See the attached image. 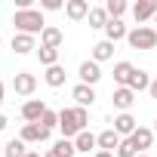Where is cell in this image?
Listing matches in <instances>:
<instances>
[{"label":"cell","instance_id":"obj_1","mask_svg":"<svg viewBox=\"0 0 157 157\" xmlns=\"http://www.w3.org/2000/svg\"><path fill=\"white\" fill-rule=\"evenodd\" d=\"M90 123V114L86 108H62L59 111V129H62V139H77Z\"/></svg>","mask_w":157,"mask_h":157},{"label":"cell","instance_id":"obj_2","mask_svg":"<svg viewBox=\"0 0 157 157\" xmlns=\"http://www.w3.org/2000/svg\"><path fill=\"white\" fill-rule=\"evenodd\" d=\"M13 25H16V34H31V37L34 34H43V28H46L40 10H16Z\"/></svg>","mask_w":157,"mask_h":157},{"label":"cell","instance_id":"obj_3","mask_svg":"<svg viewBox=\"0 0 157 157\" xmlns=\"http://www.w3.org/2000/svg\"><path fill=\"white\" fill-rule=\"evenodd\" d=\"M126 43H129L132 49H142V52H148V49H154V46H157V28L136 25V28L126 34Z\"/></svg>","mask_w":157,"mask_h":157},{"label":"cell","instance_id":"obj_4","mask_svg":"<svg viewBox=\"0 0 157 157\" xmlns=\"http://www.w3.org/2000/svg\"><path fill=\"white\" fill-rule=\"evenodd\" d=\"M77 77H80V83H86V86H96L99 80H102V68H99V62H80V68H77Z\"/></svg>","mask_w":157,"mask_h":157},{"label":"cell","instance_id":"obj_5","mask_svg":"<svg viewBox=\"0 0 157 157\" xmlns=\"http://www.w3.org/2000/svg\"><path fill=\"white\" fill-rule=\"evenodd\" d=\"M13 90H16V96H31V93L37 90V77L28 74V71H19V74L13 77Z\"/></svg>","mask_w":157,"mask_h":157},{"label":"cell","instance_id":"obj_6","mask_svg":"<svg viewBox=\"0 0 157 157\" xmlns=\"http://www.w3.org/2000/svg\"><path fill=\"white\" fill-rule=\"evenodd\" d=\"M111 102H114V108H117L120 114H129V108H132V102H136V93H132L129 86H117L114 96H111Z\"/></svg>","mask_w":157,"mask_h":157},{"label":"cell","instance_id":"obj_7","mask_svg":"<svg viewBox=\"0 0 157 157\" xmlns=\"http://www.w3.org/2000/svg\"><path fill=\"white\" fill-rule=\"evenodd\" d=\"M19 139H22L25 145H34V142H46V139H49V129H43L40 123H25V126H22V132H19Z\"/></svg>","mask_w":157,"mask_h":157},{"label":"cell","instance_id":"obj_8","mask_svg":"<svg viewBox=\"0 0 157 157\" xmlns=\"http://www.w3.org/2000/svg\"><path fill=\"white\" fill-rule=\"evenodd\" d=\"M43 114H46V105H43L40 99H28V102L22 105V117H25V123H40Z\"/></svg>","mask_w":157,"mask_h":157},{"label":"cell","instance_id":"obj_9","mask_svg":"<svg viewBox=\"0 0 157 157\" xmlns=\"http://www.w3.org/2000/svg\"><path fill=\"white\" fill-rule=\"evenodd\" d=\"M90 0H68L65 3V16L71 19V22H80V19H86L90 16Z\"/></svg>","mask_w":157,"mask_h":157},{"label":"cell","instance_id":"obj_10","mask_svg":"<svg viewBox=\"0 0 157 157\" xmlns=\"http://www.w3.org/2000/svg\"><path fill=\"white\" fill-rule=\"evenodd\" d=\"M136 129H139V123H136L132 114H117V117H114V132H117L120 139H129Z\"/></svg>","mask_w":157,"mask_h":157},{"label":"cell","instance_id":"obj_11","mask_svg":"<svg viewBox=\"0 0 157 157\" xmlns=\"http://www.w3.org/2000/svg\"><path fill=\"white\" fill-rule=\"evenodd\" d=\"M71 99L77 102V108H90V105L96 102V90L86 86V83H77V86L71 90Z\"/></svg>","mask_w":157,"mask_h":157},{"label":"cell","instance_id":"obj_12","mask_svg":"<svg viewBox=\"0 0 157 157\" xmlns=\"http://www.w3.org/2000/svg\"><path fill=\"white\" fill-rule=\"evenodd\" d=\"M62 43H65V34H62V28H56V25H46V28H43V34H40V46L59 49Z\"/></svg>","mask_w":157,"mask_h":157},{"label":"cell","instance_id":"obj_13","mask_svg":"<svg viewBox=\"0 0 157 157\" xmlns=\"http://www.w3.org/2000/svg\"><path fill=\"white\" fill-rule=\"evenodd\" d=\"M132 16H136L139 25L148 22V19H154V16H157V0H139V3L132 6Z\"/></svg>","mask_w":157,"mask_h":157},{"label":"cell","instance_id":"obj_14","mask_svg":"<svg viewBox=\"0 0 157 157\" xmlns=\"http://www.w3.org/2000/svg\"><path fill=\"white\" fill-rule=\"evenodd\" d=\"M129 139H132V145L139 148V154H145V151L151 148V142H154V129H148V126H139V129H136Z\"/></svg>","mask_w":157,"mask_h":157},{"label":"cell","instance_id":"obj_15","mask_svg":"<svg viewBox=\"0 0 157 157\" xmlns=\"http://www.w3.org/2000/svg\"><path fill=\"white\" fill-rule=\"evenodd\" d=\"M96 139H99V151H111V154H114V151L120 148V142H123V139H120L114 129H102Z\"/></svg>","mask_w":157,"mask_h":157},{"label":"cell","instance_id":"obj_16","mask_svg":"<svg viewBox=\"0 0 157 157\" xmlns=\"http://www.w3.org/2000/svg\"><path fill=\"white\" fill-rule=\"evenodd\" d=\"M126 25L120 22V19H111L108 25H105V40H111V43H117V40H126Z\"/></svg>","mask_w":157,"mask_h":157},{"label":"cell","instance_id":"obj_17","mask_svg":"<svg viewBox=\"0 0 157 157\" xmlns=\"http://www.w3.org/2000/svg\"><path fill=\"white\" fill-rule=\"evenodd\" d=\"M13 49H16V56H28L37 46H34V37L31 34H13Z\"/></svg>","mask_w":157,"mask_h":157},{"label":"cell","instance_id":"obj_18","mask_svg":"<svg viewBox=\"0 0 157 157\" xmlns=\"http://www.w3.org/2000/svg\"><path fill=\"white\" fill-rule=\"evenodd\" d=\"M74 148H77V151H83V154H90L93 148H99V139H96V136H93L90 129H83L80 136L74 139Z\"/></svg>","mask_w":157,"mask_h":157},{"label":"cell","instance_id":"obj_19","mask_svg":"<svg viewBox=\"0 0 157 157\" xmlns=\"http://www.w3.org/2000/svg\"><path fill=\"white\" fill-rule=\"evenodd\" d=\"M111 56H114V43L111 40H99L93 46V62H108Z\"/></svg>","mask_w":157,"mask_h":157},{"label":"cell","instance_id":"obj_20","mask_svg":"<svg viewBox=\"0 0 157 157\" xmlns=\"http://www.w3.org/2000/svg\"><path fill=\"white\" fill-rule=\"evenodd\" d=\"M126 86H129L132 93H142V90H148V86H151V77H148L145 71H139V68H136V71H132V77H129V83H126Z\"/></svg>","mask_w":157,"mask_h":157},{"label":"cell","instance_id":"obj_21","mask_svg":"<svg viewBox=\"0 0 157 157\" xmlns=\"http://www.w3.org/2000/svg\"><path fill=\"white\" fill-rule=\"evenodd\" d=\"M132 71H136L132 62H117V65H114V80H117L120 86H126V83H129V77H132Z\"/></svg>","mask_w":157,"mask_h":157},{"label":"cell","instance_id":"obj_22","mask_svg":"<svg viewBox=\"0 0 157 157\" xmlns=\"http://www.w3.org/2000/svg\"><path fill=\"white\" fill-rule=\"evenodd\" d=\"M65 77H68V74H65V68H62V65H52V68H46L43 80H46L49 86H62V83H65Z\"/></svg>","mask_w":157,"mask_h":157},{"label":"cell","instance_id":"obj_23","mask_svg":"<svg viewBox=\"0 0 157 157\" xmlns=\"http://www.w3.org/2000/svg\"><path fill=\"white\" fill-rule=\"evenodd\" d=\"M86 19H90V28H105V25L111 22V19H108V13H105V6H93Z\"/></svg>","mask_w":157,"mask_h":157},{"label":"cell","instance_id":"obj_24","mask_svg":"<svg viewBox=\"0 0 157 157\" xmlns=\"http://www.w3.org/2000/svg\"><path fill=\"white\" fill-rule=\"evenodd\" d=\"M25 154H28V145L22 139H13L3 145V157H25Z\"/></svg>","mask_w":157,"mask_h":157},{"label":"cell","instance_id":"obj_25","mask_svg":"<svg viewBox=\"0 0 157 157\" xmlns=\"http://www.w3.org/2000/svg\"><path fill=\"white\" fill-rule=\"evenodd\" d=\"M37 59H40V65H43V68H52V65H59V49L40 46V49H37Z\"/></svg>","mask_w":157,"mask_h":157},{"label":"cell","instance_id":"obj_26","mask_svg":"<svg viewBox=\"0 0 157 157\" xmlns=\"http://www.w3.org/2000/svg\"><path fill=\"white\" fill-rule=\"evenodd\" d=\"M126 10H129V6H126V0H108V3H105V13H108V19H120Z\"/></svg>","mask_w":157,"mask_h":157},{"label":"cell","instance_id":"obj_27","mask_svg":"<svg viewBox=\"0 0 157 157\" xmlns=\"http://www.w3.org/2000/svg\"><path fill=\"white\" fill-rule=\"evenodd\" d=\"M52 148H56L62 157H74V154H77V148H74V139H59Z\"/></svg>","mask_w":157,"mask_h":157},{"label":"cell","instance_id":"obj_28","mask_svg":"<svg viewBox=\"0 0 157 157\" xmlns=\"http://www.w3.org/2000/svg\"><path fill=\"white\" fill-rule=\"evenodd\" d=\"M114 157H139V148L132 145V139H123V142H120V148L114 151Z\"/></svg>","mask_w":157,"mask_h":157},{"label":"cell","instance_id":"obj_29","mask_svg":"<svg viewBox=\"0 0 157 157\" xmlns=\"http://www.w3.org/2000/svg\"><path fill=\"white\" fill-rule=\"evenodd\" d=\"M40 126H43V129H49V132H52V129H56V126H59V111H52V108H46V114H43V117H40Z\"/></svg>","mask_w":157,"mask_h":157},{"label":"cell","instance_id":"obj_30","mask_svg":"<svg viewBox=\"0 0 157 157\" xmlns=\"http://www.w3.org/2000/svg\"><path fill=\"white\" fill-rule=\"evenodd\" d=\"M65 3H62V0H43V3H40V10H46V13H56V10H62Z\"/></svg>","mask_w":157,"mask_h":157},{"label":"cell","instance_id":"obj_31","mask_svg":"<svg viewBox=\"0 0 157 157\" xmlns=\"http://www.w3.org/2000/svg\"><path fill=\"white\" fill-rule=\"evenodd\" d=\"M148 93H151V99H157V80H151V86H148Z\"/></svg>","mask_w":157,"mask_h":157},{"label":"cell","instance_id":"obj_32","mask_svg":"<svg viewBox=\"0 0 157 157\" xmlns=\"http://www.w3.org/2000/svg\"><path fill=\"white\" fill-rule=\"evenodd\" d=\"M43 157H62V154H59V151H56V148H49V151H46V154H43Z\"/></svg>","mask_w":157,"mask_h":157},{"label":"cell","instance_id":"obj_33","mask_svg":"<svg viewBox=\"0 0 157 157\" xmlns=\"http://www.w3.org/2000/svg\"><path fill=\"white\" fill-rule=\"evenodd\" d=\"M6 129V114H0V132Z\"/></svg>","mask_w":157,"mask_h":157},{"label":"cell","instance_id":"obj_34","mask_svg":"<svg viewBox=\"0 0 157 157\" xmlns=\"http://www.w3.org/2000/svg\"><path fill=\"white\" fill-rule=\"evenodd\" d=\"M96 157H114L111 151H96Z\"/></svg>","mask_w":157,"mask_h":157},{"label":"cell","instance_id":"obj_35","mask_svg":"<svg viewBox=\"0 0 157 157\" xmlns=\"http://www.w3.org/2000/svg\"><path fill=\"white\" fill-rule=\"evenodd\" d=\"M3 93H6V86H3V80H0V105H3Z\"/></svg>","mask_w":157,"mask_h":157},{"label":"cell","instance_id":"obj_36","mask_svg":"<svg viewBox=\"0 0 157 157\" xmlns=\"http://www.w3.org/2000/svg\"><path fill=\"white\" fill-rule=\"evenodd\" d=\"M25 157H40V154H37V151H28V154H25Z\"/></svg>","mask_w":157,"mask_h":157},{"label":"cell","instance_id":"obj_37","mask_svg":"<svg viewBox=\"0 0 157 157\" xmlns=\"http://www.w3.org/2000/svg\"><path fill=\"white\" fill-rule=\"evenodd\" d=\"M0 157H3V145H0Z\"/></svg>","mask_w":157,"mask_h":157},{"label":"cell","instance_id":"obj_38","mask_svg":"<svg viewBox=\"0 0 157 157\" xmlns=\"http://www.w3.org/2000/svg\"><path fill=\"white\" fill-rule=\"evenodd\" d=\"M154 136H157V123H154Z\"/></svg>","mask_w":157,"mask_h":157},{"label":"cell","instance_id":"obj_39","mask_svg":"<svg viewBox=\"0 0 157 157\" xmlns=\"http://www.w3.org/2000/svg\"><path fill=\"white\" fill-rule=\"evenodd\" d=\"M154 25H157V16H154Z\"/></svg>","mask_w":157,"mask_h":157},{"label":"cell","instance_id":"obj_40","mask_svg":"<svg viewBox=\"0 0 157 157\" xmlns=\"http://www.w3.org/2000/svg\"><path fill=\"white\" fill-rule=\"evenodd\" d=\"M139 157H148V154H139Z\"/></svg>","mask_w":157,"mask_h":157},{"label":"cell","instance_id":"obj_41","mask_svg":"<svg viewBox=\"0 0 157 157\" xmlns=\"http://www.w3.org/2000/svg\"><path fill=\"white\" fill-rule=\"evenodd\" d=\"M0 43H3V40H0Z\"/></svg>","mask_w":157,"mask_h":157}]
</instances>
